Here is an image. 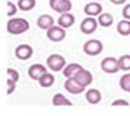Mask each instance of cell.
Instances as JSON below:
<instances>
[{
    "label": "cell",
    "mask_w": 130,
    "mask_h": 116,
    "mask_svg": "<svg viewBox=\"0 0 130 116\" xmlns=\"http://www.w3.org/2000/svg\"><path fill=\"white\" fill-rule=\"evenodd\" d=\"M116 31L123 36L130 35V20H128V19L120 20L116 25Z\"/></svg>",
    "instance_id": "20"
},
{
    "label": "cell",
    "mask_w": 130,
    "mask_h": 116,
    "mask_svg": "<svg viewBox=\"0 0 130 116\" xmlns=\"http://www.w3.org/2000/svg\"><path fill=\"white\" fill-rule=\"evenodd\" d=\"M18 5H15L14 3H11V1H6V15L9 17L14 16L16 14V11H18Z\"/></svg>",
    "instance_id": "24"
},
{
    "label": "cell",
    "mask_w": 130,
    "mask_h": 116,
    "mask_svg": "<svg viewBox=\"0 0 130 116\" xmlns=\"http://www.w3.org/2000/svg\"><path fill=\"white\" fill-rule=\"evenodd\" d=\"M119 85H120V87H121V90H123V91L129 92L130 94V72L124 74V75L120 78V80H119Z\"/></svg>",
    "instance_id": "22"
},
{
    "label": "cell",
    "mask_w": 130,
    "mask_h": 116,
    "mask_svg": "<svg viewBox=\"0 0 130 116\" xmlns=\"http://www.w3.org/2000/svg\"><path fill=\"white\" fill-rule=\"evenodd\" d=\"M6 78L8 79H11V80H14V81H19V78H20V75H19V72L16 71L15 69H11V67H8L6 69Z\"/></svg>",
    "instance_id": "25"
},
{
    "label": "cell",
    "mask_w": 130,
    "mask_h": 116,
    "mask_svg": "<svg viewBox=\"0 0 130 116\" xmlns=\"http://www.w3.org/2000/svg\"><path fill=\"white\" fill-rule=\"evenodd\" d=\"M38 83H39V85L41 86V87H50V86H53L54 85V83H55V76L51 74V72H45L39 80H38Z\"/></svg>",
    "instance_id": "19"
},
{
    "label": "cell",
    "mask_w": 130,
    "mask_h": 116,
    "mask_svg": "<svg viewBox=\"0 0 130 116\" xmlns=\"http://www.w3.org/2000/svg\"><path fill=\"white\" fill-rule=\"evenodd\" d=\"M53 105L54 106H73V102L68 99L65 95L58 92L53 96V100H51Z\"/></svg>",
    "instance_id": "17"
},
{
    "label": "cell",
    "mask_w": 130,
    "mask_h": 116,
    "mask_svg": "<svg viewBox=\"0 0 130 116\" xmlns=\"http://www.w3.org/2000/svg\"><path fill=\"white\" fill-rule=\"evenodd\" d=\"M36 0H18V8L21 11H30L35 8Z\"/></svg>",
    "instance_id": "21"
},
{
    "label": "cell",
    "mask_w": 130,
    "mask_h": 116,
    "mask_svg": "<svg viewBox=\"0 0 130 116\" xmlns=\"http://www.w3.org/2000/svg\"><path fill=\"white\" fill-rule=\"evenodd\" d=\"M46 37L53 43H60L66 37V31L60 25H53L46 30Z\"/></svg>",
    "instance_id": "5"
},
{
    "label": "cell",
    "mask_w": 130,
    "mask_h": 116,
    "mask_svg": "<svg viewBox=\"0 0 130 116\" xmlns=\"http://www.w3.org/2000/svg\"><path fill=\"white\" fill-rule=\"evenodd\" d=\"M98 20L94 16H86L80 24V30L83 34L85 35H89V34H93L98 29Z\"/></svg>",
    "instance_id": "7"
},
{
    "label": "cell",
    "mask_w": 130,
    "mask_h": 116,
    "mask_svg": "<svg viewBox=\"0 0 130 116\" xmlns=\"http://www.w3.org/2000/svg\"><path fill=\"white\" fill-rule=\"evenodd\" d=\"M15 89H16V81L6 78V94L8 95H11L15 91Z\"/></svg>",
    "instance_id": "26"
},
{
    "label": "cell",
    "mask_w": 130,
    "mask_h": 116,
    "mask_svg": "<svg viewBox=\"0 0 130 116\" xmlns=\"http://www.w3.org/2000/svg\"><path fill=\"white\" fill-rule=\"evenodd\" d=\"M94 1H103V0H94Z\"/></svg>",
    "instance_id": "30"
},
{
    "label": "cell",
    "mask_w": 130,
    "mask_h": 116,
    "mask_svg": "<svg viewBox=\"0 0 130 116\" xmlns=\"http://www.w3.org/2000/svg\"><path fill=\"white\" fill-rule=\"evenodd\" d=\"M98 23L100 26L103 28H109L114 23V17L110 13H101L99 16H98Z\"/></svg>",
    "instance_id": "18"
},
{
    "label": "cell",
    "mask_w": 130,
    "mask_h": 116,
    "mask_svg": "<svg viewBox=\"0 0 130 116\" xmlns=\"http://www.w3.org/2000/svg\"><path fill=\"white\" fill-rule=\"evenodd\" d=\"M46 66L54 72L63 71V69L66 66V60L64 56H61L59 54H51L46 59Z\"/></svg>",
    "instance_id": "2"
},
{
    "label": "cell",
    "mask_w": 130,
    "mask_h": 116,
    "mask_svg": "<svg viewBox=\"0 0 130 116\" xmlns=\"http://www.w3.org/2000/svg\"><path fill=\"white\" fill-rule=\"evenodd\" d=\"M46 72V67L44 66V65H41V64H34L31 66L29 67V70H28V75H29V78L32 79V80H39L44 74Z\"/></svg>",
    "instance_id": "12"
},
{
    "label": "cell",
    "mask_w": 130,
    "mask_h": 116,
    "mask_svg": "<svg viewBox=\"0 0 130 116\" xmlns=\"http://www.w3.org/2000/svg\"><path fill=\"white\" fill-rule=\"evenodd\" d=\"M30 28V24L26 19L23 17H13L6 24V30L10 35H20L26 33Z\"/></svg>",
    "instance_id": "1"
},
{
    "label": "cell",
    "mask_w": 130,
    "mask_h": 116,
    "mask_svg": "<svg viewBox=\"0 0 130 116\" xmlns=\"http://www.w3.org/2000/svg\"><path fill=\"white\" fill-rule=\"evenodd\" d=\"M75 23V16L69 11V13H63L59 19H58V25H60L61 28L68 29V28H71Z\"/></svg>",
    "instance_id": "14"
},
{
    "label": "cell",
    "mask_w": 130,
    "mask_h": 116,
    "mask_svg": "<svg viewBox=\"0 0 130 116\" xmlns=\"http://www.w3.org/2000/svg\"><path fill=\"white\" fill-rule=\"evenodd\" d=\"M50 8L56 13H69L73 9V4L70 0H49Z\"/></svg>",
    "instance_id": "6"
},
{
    "label": "cell",
    "mask_w": 130,
    "mask_h": 116,
    "mask_svg": "<svg viewBox=\"0 0 130 116\" xmlns=\"http://www.w3.org/2000/svg\"><path fill=\"white\" fill-rule=\"evenodd\" d=\"M32 54H34V50H32V48L30 46V45H28V44L18 45V46H16V49H15L16 59L23 60V61L29 60V59L32 56Z\"/></svg>",
    "instance_id": "9"
},
{
    "label": "cell",
    "mask_w": 130,
    "mask_h": 116,
    "mask_svg": "<svg viewBox=\"0 0 130 116\" xmlns=\"http://www.w3.org/2000/svg\"><path fill=\"white\" fill-rule=\"evenodd\" d=\"M110 1L113 3L114 5H123V4L126 3V0H110Z\"/></svg>",
    "instance_id": "29"
},
{
    "label": "cell",
    "mask_w": 130,
    "mask_h": 116,
    "mask_svg": "<svg viewBox=\"0 0 130 116\" xmlns=\"http://www.w3.org/2000/svg\"><path fill=\"white\" fill-rule=\"evenodd\" d=\"M85 99L89 104L96 105L101 101V92L98 89H89L85 91Z\"/></svg>",
    "instance_id": "15"
},
{
    "label": "cell",
    "mask_w": 130,
    "mask_h": 116,
    "mask_svg": "<svg viewBox=\"0 0 130 116\" xmlns=\"http://www.w3.org/2000/svg\"><path fill=\"white\" fill-rule=\"evenodd\" d=\"M119 65L120 70L123 71H130V55L129 54H124L119 57Z\"/></svg>",
    "instance_id": "23"
},
{
    "label": "cell",
    "mask_w": 130,
    "mask_h": 116,
    "mask_svg": "<svg viewBox=\"0 0 130 116\" xmlns=\"http://www.w3.org/2000/svg\"><path fill=\"white\" fill-rule=\"evenodd\" d=\"M54 24H55L54 23V17L51 15H49V14H43V15H40L38 17V20H36V25L41 30H48Z\"/></svg>",
    "instance_id": "13"
},
{
    "label": "cell",
    "mask_w": 130,
    "mask_h": 116,
    "mask_svg": "<svg viewBox=\"0 0 130 116\" xmlns=\"http://www.w3.org/2000/svg\"><path fill=\"white\" fill-rule=\"evenodd\" d=\"M100 67L104 72L106 74H116L120 70V65H119V59H115L113 56H108L104 57L100 63Z\"/></svg>",
    "instance_id": "3"
},
{
    "label": "cell",
    "mask_w": 130,
    "mask_h": 116,
    "mask_svg": "<svg viewBox=\"0 0 130 116\" xmlns=\"http://www.w3.org/2000/svg\"><path fill=\"white\" fill-rule=\"evenodd\" d=\"M84 13L88 15V16H99L101 13H103V6L100 3L94 1L93 3H88L85 6H84Z\"/></svg>",
    "instance_id": "11"
},
{
    "label": "cell",
    "mask_w": 130,
    "mask_h": 116,
    "mask_svg": "<svg viewBox=\"0 0 130 116\" xmlns=\"http://www.w3.org/2000/svg\"><path fill=\"white\" fill-rule=\"evenodd\" d=\"M74 79L80 84L81 86L88 87L90 84L93 83V74H91L89 70H85V69L83 67L80 71H78V72L75 74Z\"/></svg>",
    "instance_id": "10"
},
{
    "label": "cell",
    "mask_w": 130,
    "mask_h": 116,
    "mask_svg": "<svg viewBox=\"0 0 130 116\" xmlns=\"http://www.w3.org/2000/svg\"><path fill=\"white\" fill-rule=\"evenodd\" d=\"M64 87H65V90L69 94H71V95H79L81 92H84L85 89H86V87L81 86L74 78H68L66 81L64 83Z\"/></svg>",
    "instance_id": "8"
},
{
    "label": "cell",
    "mask_w": 130,
    "mask_h": 116,
    "mask_svg": "<svg viewBox=\"0 0 130 116\" xmlns=\"http://www.w3.org/2000/svg\"><path fill=\"white\" fill-rule=\"evenodd\" d=\"M81 69H83V66H81L80 64H78V63H71V64L66 65V66L63 69V75H64L66 79H68V78H74L75 74H76L78 71H80Z\"/></svg>",
    "instance_id": "16"
},
{
    "label": "cell",
    "mask_w": 130,
    "mask_h": 116,
    "mask_svg": "<svg viewBox=\"0 0 130 116\" xmlns=\"http://www.w3.org/2000/svg\"><path fill=\"white\" fill-rule=\"evenodd\" d=\"M111 106H129V102L126 100H123V99H118L111 102Z\"/></svg>",
    "instance_id": "27"
},
{
    "label": "cell",
    "mask_w": 130,
    "mask_h": 116,
    "mask_svg": "<svg viewBox=\"0 0 130 116\" xmlns=\"http://www.w3.org/2000/svg\"><path fill=\"white\" fill-rule=\"evenodd\" d=\"M123 16H124V19H128V20H130V4H126L124 8H123Z\"/></svg>",
    "instance_id": "28"
},
{
    "label": "cell",
    "mask_w": 130,
    "mask_h": 116,
    "mask_svg": "<svg viewBox=\"0 0 130 116\" xmlns=\"http://www.w3.org/2000/svg\"><path fill=\"white\" fill-rule=\"evenodd\" d=\"M103 43L98 39H91V40H88L84 46H83V50L86 55L89 56H98L101 51H103Z\"/></svg>",
    "instance_id": "4"
}]
</instances>
